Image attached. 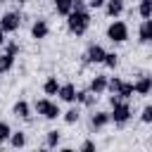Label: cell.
Returning a JSON list of instances; mask_svg holds the SVG:
<instances>
[{
	"mask_svg": "<svg viewBox=\"0 0 152 152\" xmlns=\"http://www.w3.org/2000/svg\"><path fill=\"white\" fill-rule=\"evenodd\" d=\"M5 52H10V55H17V52H19V45H17V43H7V45H5Z\"/></svg>",
	"mask_w": 152,
	"mask_h": 152,
	"instance_id": "obj_31",
	"label": "cell"
},
{
	"mask_svg": "<svg viewBox=\"0 0 152 152\" xmlns=\"http://www.w3.org/2000/svg\"><path fill=\"white\" fill-rule=\"evenodd\" d=\"M59 86H62V83L57 81V76H48L45 83H43V93H45V95H57V93H59Z\"/></svg>",
	"mask_w": 152,
	"mask_h": 152,
	"instance_id": "obj_16",
	"label": "cell"
},
{
	"mask_svg": "<svg viewBox=\"0 0 152 152\" xmlns=\"http://www.w3.org/2000/svg\"><path fill=\"white\" fill-rule=\"evenodd\" d=\"M0 74H2V69H0Z\"/></svg>",
	"mask_w": 152,
	"mask_h": 152,
	"instance_id": "obj_37",
	"label": "cell"
},
{
	"mask_svg": "<svg viewBox=\"0 0 152 152\" xmlns=\"http://www.w3.org/2000/svg\"><path fill=\"white\" fill-rule=\"evenodd\" d=\"M59 140H62V133H59V131H48V135H45V147L52 150V147L59 145Z\"/></svg>",
	"mask_w": 152,
	"mask_h": 152,
	"instance_id": "obj_19",
	"label": "cell"
},
{
	"mask_svg": "<svg viewBox=\"0 0 152 152\" xmlns=\"http://www.w3.org/2000/svg\"><path fill=\"white\" fill-rule=\"evenodd\" d=\"M121 83H124V81H121L119 76H112V78H107V90H109L112 95H116V93L121 90Z\"/></svg>",
	"mask_w": 152,
	"mask_h": 152,
	"instance_id": "obj_21",
	"label": "cell"
},
{
	"mask_svg": "<svg viewBox=\"0 0 152 152\" xmlns=\"http://www.w3.org/2000/svg\"><path fill=\"white\" fill-rule=\"evenodd\" d=\"M59 100H64V102H76V86L74 83H64V86H59Z\"/></svg>",
	"mask_w": 152,
	"mask_h": 152,
	"instance_id": "obj_12",
	"label": "cell"
},
{
	"mask_svg": "<svg viewBox=\"0 0 152 152\" xmlns=\"http://www.w3.org/2000/svg\"><path fill=\"white\" fill-rule=\"evenodd\" d=\"M128 119H131V107H128V102H121V104L112 107V112H109V121H114L116 126H124Z\"/></svg>",
	"mask_w": 152,
	"mask_h": 152,
	"instance_id": "obj_4",
	"label": "cell"
},
{
	"mask_svg": "<svg viewBox=\"0 0 152 152\" xmlns=\"http://www.w3.org/2000/svg\"><path fill=\"white\" fill-rule=\"evenodd\" d=\"M86 2H88V7L100 10V7H104V2H107V0H86Z\"/></svg>",
	"mask_w": 152,
	"mask_h": 152,
	"instance_id": "obj_30",
	"label": "cell"
},
{
	"mask_svg": "<svg viewBox=\"0 0 152 152\" xmlns=\"http://www.w3.org/2000/svg\"><path fill=\"white\" fill-rule=\"evenodd\" d=\"M133 90H135L138 95H150V93H152V76L140 74V76H138V81L133 83Z\"/></svg>",
	"mask_w": 152,
	"mask_h": 152,
	"instance_id": "obj_7",
	"label": "cell"
},
{
	"mask_svg": "<svg viewBox=\"0 0 152 152\" xmlns=\"http://www.w3.org/2000/svg\"><path fill=\"white\" fill-rule=\"evenodd\" d=\"M107 38L112 43H124L128 40V24L126 21H112L107 26Z\"/></svg>",
	"mask_w": 152,
	"mask_h": 152,
	"instance_id": "obj_3",
	"label": "cell"
},
{
	"mask_svg": "<svg viewBox=\"0 0 152 152\" xmlns=\"http://www.w3.org/2000/svg\"><path fill=\"white\" fill-rule=\"evenodd\" d=\"M76 102H81L83 107H93V104L97 102V95L90 93L88 88H86V90H76Z\"/></svg>",
	"mask_w": 152,
	"mask_h": 152,
	"instance_id": "obj_13",
	"label": "cell"
},
{
	"mask_svg": "<svg viewBox=\"0 0 152 152\" xmlns=\"http://www.w3.org/2000/svg\"><path fill=\"white\" fill-rule=\"evenodd\" d=\"M140 121H142V124H152V104H145V107H142Z\"/></svg>",
	"mask_w": 152,
	"mask_h": 152,
	"instance_id": "obj_28",
	"label": "cell"
},
{
	"mask_svg": "<svg viewBox=\"0 0 152 152\" xmlns=\"http://www.w3.org/2000/svg\"><path fill=\"white\" fill-rule=\"evenodd\" d=\"M36 152H48V147H40V150H36Z\"/></svg>",
	"mask_w": 152,
	"mask_h": 152,
	"instance_id": "obj_35",
	"label": "cell"
},
{
	"mask_svg": "<svg viewBox=\"0 0 152 152\" xmlns=\"http://www.w3.org/2000/svg\"><path fill=\"white\" fill-rule=\"evenodd\" d=\"M121 102H124V100H121L119 95H109V104H112V107H116V104H121Z\"/></svg>",
	"mask_w": 152,
	"mask_h": 152,
	"instance_id": "obj_32",
	"label": "cell"
},
{
	"mask_svg": "<svg viewBox=\"0 0 152 152\" xmlns=\"http://www.w3.org/2000/svg\"><path fill=\"white\" fill-rule=\"evenodd\" d=\"M78 116H81V112H78L76 107H71V109H66V112H64V121H66V124H76V121H78Z\"/></svg>",
	"mask_w": 152,
	"mask_h": 152,
	"instance_id": "obj_25",
	"label": "cell"
},
{
	"mask_svg": "<svg viewBox=\"0 0 152 152\" xmlns=\"http://www.w3.org/2000/svg\"><path fill=\"white\" fill-rule=\"evenodd\" d=\"M59 152H76V150H74V147H62Z\"/></svg>",
	"mask_w": 152,
	"mask_h": 152,
	"instance_id": "obj_34",
	"label": "cell"
},
{
	"mask_svg": "<svg viewBox=\"0 0 152 152\" xmlns=\"http://www.w3.org/2000/svg\"><path fill=\"white\" fill-rule=\"evenodd\" d=\"M14 57H17V55H10V52H2V55H0V69H2V74L14 66Z\"/></svg>",
	"mask_w": 152,
	"mask_h": 152,
	"instance_id": "obj_20",
	"label": "cell"
},
{
	"mask_svg": "<svg viewBox=\"0 0 152 152\" xmlns=\"http://www.w3.org/2000/svg\"><path fill=\"white\" fill-rule=\"evenodd\" d=\"M138 14H140L142 19H152V2H142V0H140V5H138Z\"/></svg>",
	"mask_w": 152,
	"mask_h": 152,
	"instance_id": "obj_24",
	"label": "cell"
},
{
	"mask_svg": "<svg viewBox=\"0 0 152 152\" xmlns=\"http://www.w3.org/2000/svg\"><path fill=\"white\" fill-rule=\"evenodd\" d=\"M104 12H107V17L116 19V17L124 12V0H107V2H104Z\"/></svg>",
	"mask_w": 152,
	"mask_h": 152,
	"instance_id": "obj_15",
	"label": "cell"
},
{
	"mask_svg": "<svg viewBox=\"0 0 152 152\" xmlns=\"http://www.w3.org/2000/svg\"><path fill=\"white\" fill-rule=\"evenodd\" d=\"M19 26H21V17H19V12H5V14L0 17V28H2L5 33H14Z\"/></svg>",
	"mask_w": 152,
	"mask_h": 152,
	"instance_id": "obj_5",
	"label": "cell"
},
{
	"mask_svg": "<svg viewBox=\"0 0 152 152\" xmlns=\"http://www.w3.org/2000/svg\"><path fill=\"white\" fill-rule=\"evenodd\" d=\"M10 135H12L10 124H7V121H0V145H2L5 140H10Z\"/></svg>",
	"mask_w": 152,
	"mask_h": 152,
	"instance_id": "obj_26",
	"label": "cell"
},
{
	"mask_svg": "<svg viewBox=\"0 0 152 152\" xmlns=\"http://www.w3.org/2000/svg\"><path fill=\"white\" fill-rule=\"evenodd\" d=\"M138 40L142 45L152 43V19H142V24L138 26Z\"/></svg>",
	"mask_w": 152,
	"mask_h": 152,
	"instance_id": "obj_9",
	"label": "cell"
},
{
	"mask_svg": "<svg viewBox=\"0 0 152 152\" xmlns=\"http://www.w3.org/2000/svg\"><path fill=\"white\" fill-rule=\"evenodd\" d=\"M78 152H97V145H95V140H90V138H86Z\"/></svg>",
	"mask_w": 152,
	"mask_h": 152,
	"instance_id": "obj_27",
	"label": "cell"
},
{
	"mask_svg": "<svg viewBox=\"0 0 152 152\" xmlns=\"http://www.w3.org/2000/svg\"><path fill=\"white\" fill-rule=\"evenodd\" d=\"M12 114H14L17 119L31 121V107H28V102H26V100H19V102H14V107H12Z\"/></svg>",
	"mask_w": 152,
	"mask_h": 152,
	"instance_id": "obj_10",
	"label": "cell"
},
{
	"mask_svg": "<svg viewBox=\"0 0 152 152\" xmlns=\"http://www.w3.org/2000/svg\"><path fill=\"white\" fill-rule=\"evenodd\" d=\"M104 55H107V50H104L102 45L93 43V45L86 50V55H83V64H102Z\"/></svg>",
	"mask_w": 152,
	"mask_h": 152,
	"instance_id": "obj_6",
	"label": "cell"
},
{
	"mask_svg": "<svg viewBox=\"0 0 152 152\" xmlns=\"http://www.w3.org/2000/svg\"><path fill=\"white\" fill-rule=\"evenodd\" d=\"M10 145H12L14 150H21V147L26 145V133H24V131H12V135H10Z\"/></svg>",
	"mask_w": 152,
	"mask_h": 152,
	"instance_id": "obj_17",
	"label": "cell"
},
{
	"mask_svg": "<svg viewBox=\"0 0 152 152\" xmlns=\"http://www.w3.org/2000/svg\"><path fill=\"white\" fill-rule=\"evenodd\" d=\"M107 124H109V112H95L90 116V128H95V131L104 128Z\"/></svg>",
	"mask_w": 152,
	"mask_h": 152,
	"instance_id": "obj_14",
	"label": "cell"
},
{
	"mask_svg": "<svg viewBox=\"0 0 152 152\" xmlns=\"http://www.w3.org/2000/svg\"><path fill=\"white\" fill-rule=\"evenodd\" d=\"M88 26H90V14L88 12H71L66 17V28L74 36H83L88 31Z\"/></svg>",
	"mask_w": 152,
	"mask_h": 152,
	"instance_id": "obj_1",
	"label": "cell"
},
{
	"mask_svg": "<svg viewBox=\"0 0 152 152\" xmlns=\"http://www.w3.org/2000/svg\"><path fill=\"white\" fill-rule=\"evenodd\" d=\"M33 109H36L40 116H45V119H57V116L62 114L59 104H57V102H52L50 97H40V100H36Z\"/></svg>",
	"mask_w": 152,
	"mask_h": 152,
	"instance_id": "obj_2",
	"label": "cell"
},
{
	"mask_svg": "<svg viewBox=\"0 0 152 152\" xmlns=\"http://www.w3.org/2000/svg\"><path fill=\"white\" fill-rule=\"evenodd\" d=\"M12 2H24V0H12Z\"/></svg>",
	"mask_w": 152,
	"mask_h": 152,
	"instance_id": "obj_36",
	"label": "cell"
},
{
	"mask_svg": "<svg viewBox=\"0 0 152 152\" xmlns=\"http://www.w3.org/2000/svg\"><path fill=\"white\" fill-rule=\"evenodd\" d=\"M71 5H74V0H55V12L62 14V17H69L71 14Z\"/></svg>",
	"mask_w": 152,
	"mask_h": 152,
	"instance_id": "obj_18",
	"label": "cell"
},
{
	"mask_svg": "<svg viewBox=\"0 0 152 152\" xmlns=\"http://www.w3.org/2000/svg\"><path fill=\"white\" fill-rule=\"evenodd\" d=\"M48 33H50V26H48V21H45V19H36V21L31 24V36H33L36 40L48 38Z\"/></svg>",
	"mask_w": 152,
	"mask_h": 152,
	"instance_id": "obj_8",
	"label": "cell"
},
{
	"mask_svg": "<svg viewBox=\"0 0 152 152\" xmlns=\"http://www.w3.org/2000/svg\"><path fill=\"white\" fill-rule=\"evenodd\" d=\"M102 64H104L107 69H116V64H119V55H116V52H107L104 59H102Z\"/></svg>",
	"mask_w": 152,
	"mask_h": 152,
	"instance_id": "obj_23",
	"label": "cell"
},
{
	"mask_svg": "<svg viewBox=\"0 0 152 152\" xmlns=\"http://www.w3.org/2000/svg\"><path fill=\"white\" fill-rule=\"evenodd\" d=\"M2 45H5V31L0 28V48H2Z\"/></svg>",
	"mask_w": 152,
	"mask_h": 152,
	"instance_id": "obj_33",
	"label": "cell"
},
{
	"mask_svg": "<svg viewBox=\"0 0 152 152\" xmlns=\"http://www.w3.org/2000/svg\"><path fill=\"white\" fill-rule=\"evenodd\" d=\"M133 93H135V90H133V83H126V81H124V83H121V90H119L116 95H119V97L126 102L128 97H133Z\"/></svg>",
	"mask_w": 152,
	"mask_h": 152,
	"instance_id": "obj_22",
	"label": "cell"
},
{
	"mask_svg": "<svg viewBox=\"0 0 152 152\" xmlns=\"http://www.w3.org/2000/svg\"><path fill=\"white\" fill-rule=\"evenodd\" d=\"M88 90L95 93V95L104 93V90H107V76H104V74H95L93 81H90V86H88Z\"/></svg>",
	"mask_w": 152,
	"mask_h": 152,
	"instance_id": "obj_11",
	"label": "cell"
},
{
	"mask_svg": "<svg viewBox=\"0 0 152 152\" xmlns=\"http://www.w3.org/2000/svg\"><path fill=\"white\" fill-rule=\"evenodd\" d=\"M71 12H88V2H86V0H74Z\"/></svg>",
	"mask_w": 152,
	"mask_h": 152,
	"instance_id": "obj_29",
	"label": "cell"
}]
</instances>
